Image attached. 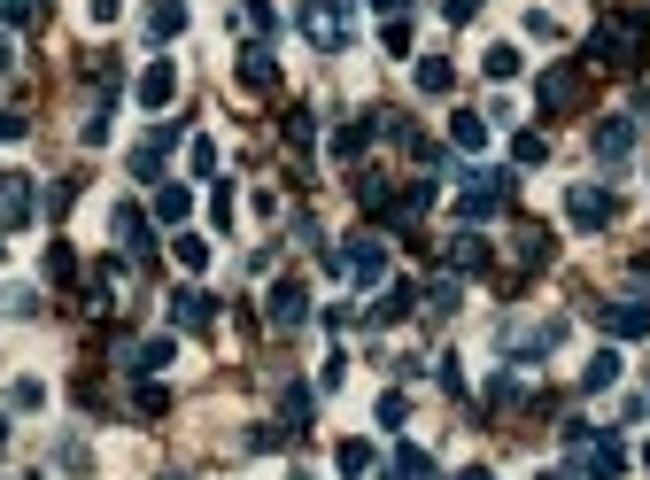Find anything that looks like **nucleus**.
Returning a JSON list of instances; mask_svg holds the SVG:
<instances>
[{
	"label": "nucleus",
	"mask_w": 650,
	"mask_h": 480,
	"mask_svg": "<svg viewBox=\"0 0 650 480\" xmlns=\"http://www.w3.org/2000/svg\"><path fill=\"white\" fill-rule=\"evenodd\" d=\"M643 47H650L643 8H620L612 24H596V31H589V62H604V70H643Z\"/></svg>",
	"instance_id": "nucleus-1"
},
{
	"label": "nucleus",
	"mask_w": 650,
	"mask_h": 480,
	"mask_svg": "<svg viewBox=\"0 0 650 480\" xmlns=\"http://www.w3.org/2000/svg\"><path fill=\"white\" fill-rule=\"evenodd\" d=\"M302 39L318 47V55H341L349 47V0H302Z\"/></svg>",
	"instance_id": "nucleus-2"
},
{
	"label": "nucleus",
	"mask_w": 650,
	"mask_h": 480,
	"mask_svg": "<svg viewBox=\"0 0 650 480\" xmlns=\"http://www.w3.org/2000/svg\"><path fill=\"white\" fill-rule=\"evenodd\" d=\"M333 271H341V279H356V287H380V279H387V240H380V233H356L349 248L333 256Z\"/></svg>",
	"instance_id": "nucleus-3"
},
{
	"label": "nucleus",
	"mask_w": 650,
	"mask_h": 480,
	"mask_svg": "<svg viewBox=\"0 0 650 480\" xmlns=\"http://www.w3.org/2000/svg\"><path fill=\"white\" fill-rule=\"evenodd\" d=\"M581 62H558V70H542V78H534V101H542V117H573V109H581Z\"/></svg>",
	"instance_id": "nucleus-4"
},
{
	"label": "nucleus",
	"mask_w": 650,
	"mask_h": 480,
	"mask_svg": "<svg viewBox=\"0 0 650 480\" xmlns=\"http://www.w3.org/2000/svg\"><path fill=\"white\" fill-rule=\"evenodd\" d=\"M503 202H511V171H473V179H465V194H457V217H465V225H480V217H496Z\"/></svg>",
	"instance_id": "nucleus-5"
},
{
	"label": "nucleus",
	"mask_w": 650,
	"mask_h": 480,
	"mask_svg": "<svg viewBox=\"0 0 650 480\" xmlns=\"http://www.w3.org/2000/svg\"><path fill=\"white\" fill-rule=\"evenodd\" d=\"M565 217H573L581 233H604V225L620 217V202H612V186H573V194H565Z\"/></svg>",
	"instance_id": "nucleus-6"
},
{
	"label": "nucleus",
	"mask_w": 650,
	"mask_h": 480,
	"mask_svg": "<svg viewBox=\"0 0 650 480\" xmlns=\"http://www.w3.org/2000/svg\"><path fill=\"white\" fill-rule=\"evenodd\" d=\"M31 210H39V194H31L24 171H0V233H16V225H31Z\"/></svg>",
	"instance_id": "nucleus-7"
},
{
	"label": "nucleus",
	"mask_w": 650,
	"mask_h": 480,
	"mask_svg": "<svg viewBox=\"0 0 650 480\" xmlns=\"http://www.w3.org/2000/svg\"><path fill=\"white\" fill-rule=\"evenodd\" d=\"M596 326L612 341H643L650 333V302H596Z\"/></svg>",
	"instance_id": "nucleus-8"
},
{
	"label": "nucleus",
	"mask_w": 650,
	"mask_h": 480,
	"mask_svg": "<svg viewBox=\"0 0 650 480\" xmlns=\"http://www.w3.org/2000/svg\"><path fill=\"white\" fill-rule=\"evenodd\" d=\"M302 318H310V287H302V279H279V287H271V326L295 333Z\"/></svg>",
	"instance_id": "nucleus-9"
},
{
	"label": "nucleus",
	"mask_w": 650,
	"mask_h": 480,
	"mask_svg": "<svg viewBox=\"0 0 650 480\" xmlns=\"http://www.w3.org/2000/svg\"><path fill=\"white\" fill-rule=\"evenodd\" d=\"M627 155H635V117H604V124H596V163L620 171Z\"/></svg>",
	"instance_id": "nucleus-10"
},
{
	"label": "nucleus",
	"mask_w": 650,
	"mask_h": 480,
	"mask_svg": "<svg viewBox=\"0 0 650 480\" xmlns=\"http://www.w3.org/2000/svg\"><path fill=\"white\" fill-rule=\"evenodd\" d=\"M581 473H589V480H620L627 473V450L612 442V434H596V442H581Z\"/></svg>",
	"instance_id": "nucleus-11"
},
{
	"label": "nucleus",
	"mask_w": 650,
	"mask_h": 480,
	"mask_svg": "<svg viewBox=\"0 0 650 480\" xmlns=\"http://www.w3.org/2000/svg\"><path fill=\"white\" fill-rule=\"evenodd\" d=\"M171 140H178V124H155L148 140L132 148V179H155V171H163V155H171Z\"/></svg>",
	"instance_id": "nucleus-12"
},
{
	"label": "nucleus",
	"mask_w": 650,
	"mask_h": 480,
	"mask_svg": "<svg viewBox=\"0 0 650 480\" xmlns=\"http://www.w3.org/2000/svg\"><path fill=\"white\" fill-rule=\"evenodd\" d=\"M209 318H217V302H209L202 287H178V295H171V326H186V333H202Z\"/></svg>",
	"instance_id": "nucleus-13"
},
{
	"label": "nucleus",
	"mask_w": 650,
	"mask_h": 480,
	"mask_svg": "<svg viewBox=\"0 0 650 480\" xmlns=\"http://www.w3.org/2000/svg\"><path fill=\"white\" fill-rule=\"evenodd\" d=\"M171 93H178V70L171 62H148L140 70V109H171Z\"/></svg>",
	"instance_id": "nucleus-14"
},
{
	"label": "nucleus",
	"mask_w": 650,
	"mask_h": 480,
	"mask_svg": "<svg viewBox=\"0 0 650 480\" xmlns=\"http://www.w3.org/2000/svg\"><path fill=\"white\" fill-rule=\"evenodd\" d=\"M240 86H248V93H271V86H279V62H271L264 47H240Z\"/></svg>",
	"instance_id": "nucleus-15"
},
{
	"label": "nucleus",
	"mask_w": 650,
	"mask_h": 480,
	"mask_svg": "<svg viewBox=\"0 0 650 480\" xmlns=\"http://www.w3.org/2000/svg\"><path fill=\"white\" fill-rule=\"evenodd\" d=\"M372 132H380V109H372V117H356V124H341V132H333V155H341V163H356V155L372 148Z\"/></svg>",
	"instance_id": "nucleus-16"
},
{
	"label": "nucleus",
	"mask_w": 650,
	"mask_h": 480,
	"mask_svg": "<svg viewBox=\"0 0 650 480\" xmlns=\"http://www.w3.org/2000/svg\"><path fill=\"white\" fill-rule=\"evenodd\" d=\"M109 233L132 248V256H148V210H132V202H117V217H109Z\"/></svg>",
	"instance_id": "nucleus-17"
},
{
	"label": "nucleus",
	"mask_w": 650,
	"mask_h": 480,
	"mask_svg": "<svg viewBox=\"0 0 650 480\" xmlns=\"http://www.w3.org/2000/svg\"><path fill=\"white\" fill-rule=\"evenodd\" d=\"M178 31H186V0H155L148 8V39L163 47V39H178Z\"/></svg>",
	"instance_id": "nucleus-18"
},
{
	"label": "nucleus",
	"mask_w": 650,
	"mask_h": 480,
	"mask_svg": "<svg viewBox=\"0 0 650 480\" xmlns=\"http://www.w3.org/2000/svg\"><path fill=\"white\" fill-rule=\"evenodd\" d=\"M411 302H418V287H411V279H395V287L380 295V310H372V326H395V318H411Z\"/></svg>",
	"instance_id": "nucleus-19"
},
{
	"label": "nucleus",
	"mask_w": 650,
	"mask_h": 480,
	"mask_svg": "<svg viewBox=\"0 0 650 480\" xmlns=\"http://www.w3.org/2000/svg\"><path fill=\"white\" fill-rule=\"evenodd\" d=\"M480 264H488V240H480L473 225H465V233L449 240V271H480Z\"/></svg>",
	"instance_id": "nucleus-20"
},
{
	"label": "nucleus",
	"mask_w": 650,
	"mask_h": 480,
	"mask_svg": "<svg viewBox=\"0 0 650 480\" xmlns=\"http://www.w3.org/2000/svg\"><path fill=\"white\" fill-rule=\"evenodd\" d=\"M240 31H248V39L279 31V8H271V0H240Z\"/></svg>",
	"instance_id": "nucleus-21"
},
{
	"label": "nucleus",
	"mask_w": 650,
	"mask_h": 480,
	"mask_svg": "<svg viewBox=\"0 0 650 480\" xmlns=\"http://www.w3.org/2000/svg\"><path fill=\"white\" fill-rule=\"evenodd\" d=\"M186 210H194L186 186H155V225H186Z\"/></svg>",
	"instance_id": "nucleus-22"
},
{
	"label": "nucleus",
	"mask_w": 650,
	"mask_h": 480,
	"mask_svg": "<svg viewBox=\"0 0 650 480\" xmlns=\"http://www.w3.org/2000/svg\"><path fill=\"white\" fill-rule=\"evenodd\" d=\"M612 380H620V349H596V357H589V372H581V388H612Z\"/></svg>",
	"instance_id": "nucleus-23"
},
{
	"label": "nucleus",
	"mask_w": 650,
	"mask_h": 480,
	"mask_svg": "<svg viewBox=\"0 0 650 480\" xmlns=\"http://www.w3.org/2000/svg\"><path fill=\"white\" fill-rule=\"evenodd\" d=\"M171 357H178V341H171V333H163V341H140V349H132V372H163Z\"/></svg>",
	"instance_id": "nucleus-24"
},
{
	"label": "nucleus",
	"mask_w": 650,
	"mask_h": 480,
	"mask_svg": "<svg viewBox=\"0 0 650 480\" xmlns=\"http://www.w3.org/2000/svg\"><path fill=\"white\" fill-rule=\"evenodd\" d=\"M418 86H426V93H449V86H457V70H449L442 55H426V62H418Z\"/></svg>",
	"instance_id": "nucleus-25"
},
{
	"label": "nucleus",
	"mask_w": 650,
	"mask_h": 480,
	"mask_svg": "<svg viewBox=\"0 0 650 480\" xmlns=\"http://www.w3.org/2000/svg\"><path fill=\"white\" fill-rule=\"evenodd\" d=\"M449 140H457L465 155H480V148H488V124H480V117H457V124H449Z\"/></svg>",
	"instance_id": "nucleus-26"
},
{
	"label": "nucleus",
	"mask_w": 650,
	"mask_h": 480,
	"mask_svg": "<svg viewBox=\"0 0 650 480\" xmlns=\"http://www.w3.org/2000/svg\"><path fill=\"white\" fill-rule=\"evenodd\" d=\"M333 465H341V473H372V442H341V450H333Z\"/></svg>",
	"instance_id": "nucleus-27"
},
{
	"label": "nucleus",
	"mask_w": 650,
	"mask_h": 480,
	"mask_svg": "<svg viewBox=\"0 0 650 480\" xmlns=\"http://www.w3.org/2000/svg\"><path fill=\"white\" fill-rule=\"evenodd\" d=\"M395 480H434V465H426V450H411V442H403V450H395Z\"/></svg>",
	"instance_id": "nucleus-28"
},
{
	"label": "nucleus",
	"mask_w": 650,
	"mask_h": 480,
	"mask_svg": "<svg viewBox=\"0 0 650 480\" xmlns=\"http://www.w3.org/2000/svg\"><path fill=\"white\" fill-rule=\"evenodd\" d=\"M186 171H194V179H217V140H194V148H186Z\"/></svg>",
	"instance_id": "nucleus-29"
},
{
	"label": "nucleus",
	"mask_w": 650,
	"mask_h": 480,
	"mask_svg": "<svg viewBox=\"0 0 650 480\" xmlns=\"http://www.w3.org/2000/svg\"><path fill=\"white\" fill-rule=\"evenodd\" d=\"M171 248H178V264H186V271H202V264H209V240H202V233H178Z\"/></svg>",
	"instance_id": "nucleus-30"
},
{
	"label": "nucleus",
	"mask_w": 650,
	"mask_h": 480,
	"mask_svg": "<svg viewBox=\"0 0 650 480\" xmlns=\"http://www.w3.org/2000/svg\"><path fill=\"white\" fill-rule=\"evenodd\" d=\"M47 16V0H0V24H39Z\"/></svg>",
	"instance_id": "nucleus-31"
},
{
	"label": "nucleus",
	"mask_w": 650,
	"mask_h": 480,
	"mask_svg": "<svg viewBox=\"0 0 650 480\" xmlns=\"http://www.w3.org/2000/svg\"><path fill=\"white\" fill-rule=\"evenodd\" d=\"M287 140H295V148H310V140H318V117H310V109H287Z\"/></svg>",
	"instance_id": "nucleus-32"
},
{
	"label": "nucleus",
	"mask_w": 650,
	"mask_h": 480,
	"mask_svg": "<svg viewBox=\"0 0 650 480\" xmlns=\"http://www.w3.org/2000/svg\"><path fill=\"white\" fill-rule=\"evenodd\" d=\"M542 155H550V140H542V132H519V140H511V163H542Z\"/></svg>",
	"instance_id": "nucleus-33"
},
{
	"label": "nucleus",
	"mask_w": 650,
	"mask_h": 480,
	"mask_svg": "<svg viewBox=\"0 0 650 480\" xmlns=\"http://www.w3.org/2000/svg\"><path fill=\"white\" fill-rule=\"evenodd\" d=\"M310 426V388H287V434H302Z\"/></svg>",
	"instance_id": "nucleus-34"
},
{
	"label": "nucleus",
	"mask_w": 650,
	"mask_h": 480,
	"mask_svg": "<svg viewBox=\"0 0 650 480\" xmlns=\"http://www.w3.org/2000/svg\"><path fill=\"white\" fill-rule=\"evenodd\" d=\"M380 47H387V55H411V24H403V16H387V31H380Z\"/></svg>",
	"instance_id": "nucleus-35"
},
{
	"label": "nucleus",
	"mask_w": 650,
	"mask_h": 480,
	"mask_svg": "<svg viewBox=\"0 0 650 480\" xmlns=\"http://www.w3.org/2000/svg\"><path fill=\"white\" fill-rule=\"evenodd\" d=\"M488 78H519V47H488Z\"/></svg>",
	"instance_id": "nucleus-36"
},
{
	"label": "nucleus",
	"mask_w": 650,
	"mask_h": 480,
	"mask_svg": "<svg viewBox=\"0 0 650 480\" xmlns=\"http://www.w3.org/2000/svg\"><path fill=\"white\" fill-rule=\"evenodd\" d=\"M47 279H78V256H70L62 240H55V248H47Z\"/></svg>",
	"instance_id": "nucleus-37"
},
{
	"label": "nucleus",
	"mask_w": 650,
	"mask_h": 480,
	"mask_svg": "<svg viewBox=\"0 0 650 480\" xmlns=\"http://www.w3.org/2000/svg\"><path fill=\"white\" fill-rule=\"evenodd\" d=\"M0 310H8V318H31V310H39V295H31V287H8V295H0Z\"/></svg>",
	"instance_id": "nucleus-38"
},
{
	"label": "nucleus",
	"mask_w": 650,
	"mask_h": 480,
	"mask_svg": "<svg viewBox=\"0 0 650 480\" xmlns=\"http://www.w3.org/2000/svg\"><path fill=\"white\" fill-rule=\"evenodd\" d=\"M132 403H140V419H163V411H171V395H163V388H140Z\"/></svg>",
	"instance_id": "nucleus-39"
},
{
	"label": "nucleus",
	"mask_w": 650,
	"mask_h": 480,
	"mask_svg": "<svg viewBox=\"0 0 650 480\" xmlns=\"http://www.w3.org/2000/svg\"><path fill=\"white\" fill-rule=\"evenodd\" d=\"M24 132H31V117H24V109H0V140H24Z\"/></svg>",
	"instance_id": "nucleus-40"
},
{
	"label": "nucleus",
	"mask_w": 650,
	"mask_h": 480,
	"mask_svg": "<svg viewBox=\"0 0 650 480\" xmlns=\"http://www.w3.org/2000/svg\"><path fill=\"white\" fill-rule=\"evenodd\" d=\"M8 70H16V47H8V24H0V78H8Z\"/></svg>",
	"instance_id": "nucleus-41"
},
{
	"label": "nucleus",
	"mask_w": 650,
	"mask_h": 480,
	"mask_svg": "<svg viewBox=\"0 0 650 480\" xmlns=\"http://www.w3.org/2000/svg\"><path fill=\"white\" fill-rule=\"evenodd\" d=\"M93 8V24H109V16H117V0H86Z\"/></svg>",
	"instance_id": "nucleus-42"
},
{
	"label": "nucleus",
	"mask_w": 650,
	"mask_h": 480,
	"mask_svg": "<svg viewBox=\"0 0 650 480\" xmlns=\"http://www.w3.org/2000/svg\"><path fill=\"white\" fill-rule=\"evenodd\" d=\"M473 8H480V0H449V16H457V24H465V16H473Z\"/></svg>",
	"instance_id": "nucleus-43"
},
{
	"label": "nucleus",
	"mask_w": 650,
	"mask_h": 480,
	"mask_svg": "<svg viewBox=\"0 0 650 480\" xmlns=\"http://www.w3.org/2000/svg\"><path fill=\"white\" fill-rule=\"evenodd\" d=\"M457 480H488V473H480V465H473V473H457Z\"/></svg>",
	"instance_id": "nucleus-44"
},
{
	"label": "nucleus",
	"mask_w": 650,
	"mask_h": 480,
	"mask_svg": "<svg viewBox=\"0 0 650 480\" xmlns=\"http://www.w3.org/2000/svg\"><path fill=\"white\" fill-rule=\"evenodd\" d=\"M542 480H573V473H542Z\"/></svg>",
	"instance_id": "nucleus-45"
},
{
	"label": "nucleus",
	"mask_w": 650,
	"mask_h": 480,
	"mask_svg": "<svg viewBox=\"0 0 650 480\" xmlns=\"http://www.w3.org/2000/svg\"><path fill=\"white\" fill-rule=\"evenodd\" d=\"M0 434H8V419H0Z\"/></svg>",
	"instance_id": "nucleus-46"
},
{
	"label": "nucleus",
	"mask_w": 650,
	"mask_h": 480,
	"mask_svg": "<svg viewBox=\"0 0 650 480\" xmlns=\"http://www.w3.org/2000/svg\"><path fill=\"white\" fill-rule=\"evenodd\" d=\"M643 465H650V450H643Z\"/></svg>",
	"instance_id": "nucleus-47"
},
{
	"label": "nucleus",
	"mask_w": 650,
	"mask_h": 480,
	"mask_svg": "<svg viewBox=\"0 0 650 480\" xmlns=\"http://www.w3.org/2000/svg\"><path fill=\"white\" fill-rule=\"evenodd\" d=\"M643 271H650V264H643Z\"/></svg>",
	"instance_id": "nucleus-48"
}]
</instances>
